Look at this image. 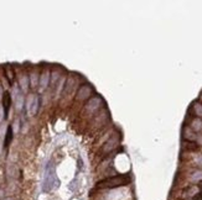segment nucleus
Instances as JSON below:
<instances>
[{
    "mask_svg": "<svg viewBox=\"0 0 202 200\" xmlns=\"http://www.w3.org/2000/svg\"><path fill=\"white\" fill-rule=\"evenodd\" d=\"M198 185H200V188L202 189V182H200V184H198Z\"/></svg>",
    "mask_w": 202,
    "mask_h": 200,
    "instance_id": "obj_14",
    "label": "nucleus"
},
{
    "mask_svg": "<svg viewBox=\"0 0 202 200\" xmlns=\"http://www.w3.org/2000/svg\"><path fill=\"white\" fill-rule=\"evenodd\" d=\"M39 105H40V99H39V97H35L32 105H31V115H36V113L39 110Z\"/></svg>",
    "mask_w": 202,
    "mask_h": 200,
    "instance_id": "obj_7",
    "label": "nucleus"
},
{
    "mask_svg": "<svg viewBox=\"0 0 202 200\" xmlns=\"http://www.w3.org/2000/svg\"><path fill=\"white\" fill-rule=\"evenodd\" d=\"M130 182V178L128 176H117L107 178L104 180H101L97 184V188H118L122 185H127Z\"/></svg>",
    "mask_w": 202,
    "mask_h": 200,
    "instance_id": "obj_2",
    "label": "nucleus"
},
{
    "mask_svg": "<svg viewBox=\"0 0 202 200\" xmlns=\"http://www.w3.org/2000/svg\"><path fill=\"white\" fill-rule=\"evenodd\" d=\"M10 105H11V95H10L8 92H5L3 94V109H4L5 117H8L9 110H10Z\"/></svg>",
    "mask_w": 202,
    "mask_h": 200,
    "instance_id": "obj_3",
    "label": "nucleus"
},
{
    "mask_svg": "<svg viewBox=\"0 0 202 200\" xmlns=\"http://www.w3.org/2000/svg\"><path fill=\"white\" fill-rule=\"evenodd\" d=\"M5 71H6V77H8L9 82L11 83L13 82V78H14V72L11 71V68H10V67H6V68H5Z\"/></svg>",
    "mask_w": 202,
    "mask_h": 200,
    "instance_id": "obj_8",
    "label": "nucleus"
},
{
    "mask_svg": "<svg viewBox=\"0 0 202 200\" xmlns=\"http://www.w3.org/2000/svg\"><path fill=\"white\" fill-rule=\"evenodd\" d=\"M11 141H13V127H11V126H9L8 130H6V136H5V141H4L5 147H8Z\"/></svg>",
    "mask_w": 202,
    "mask_h": 200,
    "instance_id": "obj_6",
    "label": "nucleus"
},
{
    "mask_svg": "<svg viewBox=\"0 0 202 200\" xmlns=\"http://www.w3.org/2000/svg\"><path fill=\"white\" fill-rule=\"evenodd\" d=\"M186 148H187V150H192V151H195V150H197V148H198V146L196 145V143H194V142H190V143H187V146H186Z\"/></svg>",
    "mask_w": 202,
    "mask_h": 200,
    "instance_id": "obj_10",
    "label": "nucleus"
},
{
    "mask_svg": "<svg viewBox=\"0 0 202 200\" xmlns=\"http://www.w3.org/2000/svg\"><path fill=\"white\" fill-rule=\"evenodd\" d=\"M57 182V178H56V173H55V167L51 162L47 163L46 166V169H45V178H44V183H42V190L45 193H49L50 190L58 187V184H56ZM58 183V182H57Z\"/></svg>",
    "mask_w": 202,
    "mask_h": 200,
    "instance_id": "obj_1",
    "label": "nucleus"
},
{
    "mask_svg": "<svg viewBox=\"0 0 202 200\" xmlns=\"http://www.w3.org/2000/svg\"><path fill=\"white\" fill-rule=\"evenodd\" d=\"M3 94H4V93H3V90H1V87H0V95H3Z\"/></svg>",
    "mask_w": 202,
    "mask_h": 200,
    "instance_id": "obj_13",
    "label": "nucleus"
},
{
    "mask_svg": "<svg viewBox=\"0 0 202 200\" xmlns=\"http://www.w3.org/2000/svg\"><path fill=\"white\" fill-rule=\"evenodd\" d=\"M91 93H92V89H91V87H88V85H83V87H81V88H80L78 93H77V98L81 99V100H84V99H87L88 97L91 95Z\"/></svg>",
    "mask_w": 202,
    "mask_h": 200,
    "instance_id": "obj_4",
    "label": "nucleus"
},
{
    "mask_svg": "<svg viewBox=\"0 0 202 200\" xmlns=\"http://www.w3.org/2000/svg\"><path fill=\"white\" fill-rule=\"evenodd\" d=\"M36 74H31V87H36V84H37V77H35Z\"/></svg>",
    "mask_w": 202,
    "mask_h": 200,
    "instance_id": "obj_11",
    "label": "nucleus"
},
{
    "mask_svg": "<svg viewBox=\"0 0 202 200\" xmlns=\"http://www.w3.org/2000/svg\"><path fill=\"white\" fill-rule=\"evenodd\" d=\"M49 78H50V72L49 71H44L42 74H41V78H40V87H41V89H45L46 87H47Z\"/></svg>",
    "mask_w": 202,
    "mask_h": 200,
    "instance_id": "obj_5",
    "label": "nucleus"
},
{
    "mask_svg": "<svg viewBox=\"0 0 202 200\" xmlns=\"http://www.w3.org/2000/svg\"><path fill=\"white\" fill-rule=\"evenodd\" d=\"M194 108L196 110V114H197L198 116H202V106H201V105L200 104H195Z\"/></svg>",
    "mask_w": 202,
    "mask_h": 200,
    "instance_id": "obj_9",
    "label": "nucleus"
},
{
    "mask_svg": "<svg viewBox=\"0 0 202 200\" xmlns=\"http://www.w3.org/2000/svg\"><path fill=\"white\" fill-rule=\"evenodd\" d=\"M194 200H202V192L198 193V194H196V195L194 197Z\"/></svg>",
    "mask_w": 202,
    "mask_h": 200,
    "instance_id": "obj_12",
    "label": "nucleus"
}]
</instances>
